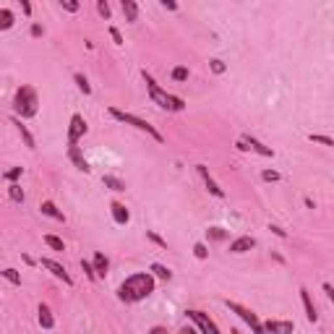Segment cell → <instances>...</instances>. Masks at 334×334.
Segmentation results:
<instances>
[{
	"label": "cell",
	"instance_id": "8",
	"mask_svg": "<svg viewBox=\"0 0 334 334\" xmlns=\"http://www.w3.org/2000/svg\"><path fill=\"white\" fill-rule=\"evenodd\" d=\"M84 133H86V120H84V115L76 113L71 118V125H68V144H79Z\"/></svg>",
	"mask_w": 334,
	"mask_h": 334
},
{
	"label": "cell",
	"instance_id": "12",
	"mask_svg": "<svg viewBox=\"0 0 334 334\" xmlns=\"http://www.w3.org/2000/svg\"><path fill=\"white\" fill-rule=\"evenodd\" d=\"M253 246H256V240H253V238L240 235V238H235V240L230 243V253H246V251H251Z\"/></svg>",
	"mask_w": 334,
	"mask_h": 334
},
{
	"label": "cell",
	"instance_id": "41",
	"mask_svg": "<svg viewBox=\"0 0 334 334\" xmlns=\"http://www.w3.org/2000/svg\"><path fill=\"white\" fill-rule=\"evenodd\" d=\"M160 3H162L167 11H177V0H160Z\"/></svg>",
	"mask_w": 334,
	"mask_h": 334
},
{
	"label": "cell",
	"instance_id": "23",
	"mask_svg": "<svg viewBox=\"0 0 334 334\" xmlns=\"http://www.w3.org/2000/svg\"><path fill=\"white\" fill-rule=\"evenodd\" d=\"M149 272H154V277H160V279H170L172 277V272L167 269V266H162V264H151Z\"/></svg>",
	"mask_w": 334,
	"mask_h": 334
},
{
	"label": "cell",
	"instance_id": "26",
	"mask_svg": "<svg viewBox=\"0 0 334 334\" xmlns=\"http://www.w3.org/2000/svg\"><path fill=\"white\" fill-rule=\"evenodd\" d=\"M97 13H99L105 21L113 18V11H110V3H107V0H97Z\"/></svg>",
	"mask_w": 334,
	"mask_h": 334
},
{
	"label": "cell",
	"instance_id": "43",
	"mask_svg": "<svg viewBox=\"0 0 334 334\" xmlns=\"http://www.w3.org/2000/svg\"><path fill=\"white\" fill-rule=\"evenodd\" d=\"M269 230H272V233H274V235H277V238H287V233H285V230H282V227H277V225H272V227H269Z\"/></svg>",
	"mask_w": 334,
	"mask_h": 334
},
{
	"label": "cell",
	"instance_id": "44",
	"mask_svg": "<svg viewBox=\"0 0 334 334\" xmlns=\"http://www.w3.org/2000/svg\"><path fill=\"white\" fill-rule=\"evenodd\" d=\"M32 37H42V27H39V24L32 27Z\"/></svg>",
	"mask_w": 334,
	"mask_h": 334
},
{
	"label": "cell",
	"instance_id": "2",
	"mask_svg": "<svg viewBox=\"0 0 334 334\" xmlns=\"http://www.w3.org/2000/svg\"><path fill=\"white\" fill-rule=\"evenodd\" d=\"M141 76H144V81H146V92H149L151 102H157L162 110H170V113H181V110H186V102H183L181 97L167 94L165 89H160V84L154 81V79H151L146 71H141Z\"/></svg>",
	"mask_w": 334,
	"mask_h": 334
},
{
	"label": "cell",
	"instance_id": "40",
	"mask_svg": "<svg viewBox=\"0 0 334 334\" xmlns=\"http://www.w3.org/2000/svg\"><path fill=\"white\" fill-rule=\"evenodd\" d=\"M21 3V11H24V16H32V3L29 0H18Z\"/></svg>",
	"mask_w": 334,
	"mask_h": 334
},
{
	"label": "cell",
	"instance_id": "20",
	"mask_svg": "<svg viewBox=\"0 0 334 334\" xmlns=\"http://www.w3.org/2000/svg\"><path fill=\"white\" fill-rule=\"evenodd\" d=\"M13 125H16V128H18V133H21V139H24V144H27V146H29V149H34V146H37V144H34V136H32V133H29V128H27V125H24V123H21V120H18V118H13Z\"/></svg>",
	"mask_w": 334,
	"mask_h": 334
},
{
	"label": "cell",
	"instance_id": "29",
	"mask_svg": "<svg viewBox=\"0 0 334 334\" xmlns=\"http://www.w3.org/2000/svg\"><path fill=\"white\" fill-rule=\"evenodd\" d=\"M0 274H3L11 285H21V274L16 272V269H11V266H8V269H3V272H0Z\"/></svg>",
	"mask_w": 334,
	"mask_h": 334
},
{
	"label": "cell",
	"instance_id": "30",
	"mask_svg": "<svg viewBox=\"0 0 334 334\" xmlns=\"http://www.w3.org/2000/svg\"><path fill=\"white\" fill-rule=\"evenodd\" d=\"M193 256L196 259H209V248H207V243H196V246H193Z\"/></svg>",
	"mask_w": 334,
	"mask_h": 334
},
{
	"label": "cell",
	"instance_id": "36",
	"mask_svg": "<svg viewBox=\"0 0 334 334\" xmlns=\"http://www.w3.org/2000/svg\"><path fill=\"white\" fill-rule=\"evenodd\" d=\"M207 235H209L212 240H225V238H227V233L222 230V227H212V230H207Z\"/></svg>",
	"mask_w": 334,
	"mask_h": 334
},
{
	"label": "cell",
	"instance_id": "4",
	"mask_svg": "<svg viewBox=\"0 0 334 334\" xmlns=\"http://www.w3.org/2000/svg\"><path fill=\"white\" fill-rule=\"evenodd\" d=\"M110 115H113L115 120H120V123H125V125H133V128H139V131H144V133H149V136L154 139V141H165V136L154 128V125H149L146 120H141V118H136V115H131V113H123V110H118V107H110Z\"/></svg>",
	"mask_w": 334,
	"mask_h": 334
},
{
	"label": "cell",
	"instance_id": "37",
	"mask_svg": "<svg viewBox=\"0 0 334 334\" xmlns=\"http://www.w3.org/2000/svg\"><path fill=\"white\" fill-rule=\"evenodd\" d=\"M21 172H24V167H13V170H8V172H6V181H8V183H16L18 177H21Z\"/></svg>",
	"mask_w": 334,
	"mask_h": 334
},
{
	"label": "cell",
	"instance_id": "15",
	"mask_svg": "<svg viewBox=\"0 0 334 334\" xmlns=\"http://www.w3.org/2000/svg\"><path fill=\"white\" fill-rule=\"evenodd\" d=\"M295 326L293 321H266L264 324V331H272V334H290Z\"/></svg>",
	"mask_w": 334,
	"mask_h": 334
},
{
	"label": "cell",
	"instance_id": "18",
	"mask_svg": "<svg viewBox=\"0 0 334 334\" xmlns=\"http://www.w3.org/2000/svg\"><path fill=\"white\" fill-rule=\"evenodd\" d=\"M94 272H97V277L99 279H105L107 277V269H110V261H107V256L105 253H94Z\"/></svg>",
	"mask_w": 334,
	"mask_h": 334
},
{
	"label": "cell",
	"instance_id": "24",
	"mask_svg": "<svg viewBox=\"0 0 334 334\" xmlns=\"http://www.w3.org/2000/svg\"><path fill=\"white\" fill-rule=\"evenodd\" d=\"M44 243H47L53 251H65V243H63L58 235H44Z\"/></svg>",
	"mask_w": 334,
	"mask_h": 334
},
{
	"label": "cell",
	"instance_id": "39",
	"mask_svg": "<svg viewBox=\"0 0 334 334\" xmlns=\"http://www.w3.org/2000/svg\"><path fill=\"white\" fill-rule=\"evenodd\" d=\"M110 37H113L115 39V44H123V34L115 29V27H110Z\"/></svg>",
	"mask_w": 334,
	"mask_h": 334
},
{
	"label": "cell",
	"instance_id": "22",
	"mask_svg": "<svg viewBox=\"0 0 334 334\" xmlns=\"http://www.w3.org/2000/svg\"><path fill=\"white\" fill-rule=\"evenodd\" d=\"M8 196H11V201H16V204H24V198H27L18 183H11V186H8Z\"/></svg>",
	"mask_w": 334,
	"mask_h": 334
},
{
	"label": "cell",
	"instance_id": "21",
	"mask_svg": "<svg viewBox=\"0 0 334 334\" xmlns=\"http://www.w3.org/2000/svg\"><path fill=\"white\" fill-rule=\"evenodd\" d=\"M102 183L110 191H125V183L120 181V177H115V175H102Z\"/></svg>",
	"mask_w": 334,
	"mask_h": 334
},
{
	"label": "cell",
	"instance_id": "33",
	"mask_svg": "<svg viewBox=\"0 0 334 334\" xmlns=\"http://www.w3.org/2000/svg\"><path fill=\"white\" fill-rule=\"evenodd\" d=\"M279 177H282V175H279L277 170H264V172H261V181H266V183H277Z\"/></svg>",
	"mask_w": 334,
	"mask_h": 334
},
{
	"label": "cell",
	"instance_id": "1",
	"mask_svg": "<svg viewBox=\"0 0 334 334\" xmlns=\"http://www.w3.org/2000/svg\"><path fill=\"white\" fill-rule=\"evenodd\" d=\"M154 293V277L149 272H139V274H131L120 287H118V298L123 303H139L144 298H149Z\"/></svg>",
	"mask_w": 334,
	"mask_h": 334
},
{
	"label": "cell",
	"instance_id": "3",
	"mask_svg": "<svg viewBox=\"0 0 334 334\" xmlns=\"http://www.w3.org/2000/svg\"><path fill=\"white\" fill-rule=\"evenodd\" d=\"M39 99H37V92L32 86H18L16 89V97H13V113L21 115V118H34L37 115V107Z\"/></svg>",
	"mask_w": 334,
	"mask_h": 334
},
{
	"label": "cell",
	"instance_id": "5",
	"mask_svg": "<svg viewBox=\"0 0 334 334\" xmlns=\"http://www.w3.org/2000/svg\"><path fill=\"white\" fill-rule=\"evenodd\" d=\"M225 305L233 311V314H238V316H240L243 321H246V324H248V326H251L256 334H261V331H264V324L256 319V314H253V311H248L246 305H240V303H235V300H225Z\"/></svg>",
	"mask_w": 334,
	"mask_h": 334
},
{
	"label": "cell",
	"instance_id": "9",
	"mask_svg": "<svg viewBox=\"0 0 334 334\" xmlns=\"http://www.w3.org/2000/svg\"><path fill=\"white\" fill-rule=\"evenodd\" d=\"M196 170H198V175H201V181H204V186L209 188V193L212 196H217V198H225V191H222L219 186H217V181L209 175V170H207V165H196Z\"/></svg>",
	"mask_w": 334,
	"mask_h": 334
},
{
	"label": "cell",
	"instance_id": "34",
	"mask_svg": "<svg viewBox=\"0 0 334 334\" xmlns=\"http://www.w3.org/2000/svg\"><path fill=\"white\" fill-rule=\"evenodd\" d=\"M60 6L68 11V13H79V8H81V3L79 0H60Z\"/></svg>",
	"mask_w": 334,
	"mask_h": 334
},
{
	"label": "cell",
	"instance_id": "19",
	"mask_svg": "<svg viewBox=\"0 0 334 334\" xmlns=\"http://www.w3.org/2000/svg\"><path fill=\"white\" fill-rule=\"evenodd\" d=\"M39 209H42V214H44V217H53V219H58V222H65V214H63V212H60L53 201H42V207H39Z\"/></svg>",
	"mask_w": 334,
	"mask_h": 334
},
{
	"label": "cell",
	"instance_id": "35",
	"mask_svg": "<svg viewBox=\"0 0 334 334\" xmlns=\"http://www.w3.org/2000/svg\"><path fill=\"white\" fill-rule=\"evenodd\" d=\"M209 68H212L214 73H225V71H227V65L222 63L219 58H214V60H209Z\"/></svg>",
	"mask_w": 334,
	"mask_h": 334
},
{
	"label": "cell",
	"instance_id": "10",
	"mask_svg": "<svg viewBox=\"0 0 334 334\" xmlns=\"http://www.w3.org/2000/svg\"><path fill=\"white\" fill-rule=\"evenodd\" d=\"M110 214H113L115 225H128V222H131V212H128L125 204H120V201H113V204H110Z\"/></svg>",
	"mask_w": 334,
	"mask_h": 334
},
{
	"label": "cell",
	"instance_id": "28",
	"mask_svg": "<svg viewBox=\"0 0 334 334\" xmlns=\"http://www.w3.org/2000/svg\"><path fill=\"white\" fill-rule=\"evenodd\" d=\"M81 269H84V274H86L89 279H92V282H94V279H99V277H97V272H94V264H92V261H84V259H81Z\"/></svg>",
	"mask_w": 334,
	"mask_h": 334
},
{
	"label": "cell",
	"instance_id": "27",
	"mask_svg": "<svg viewBox=\"0 0 334 334\" xmlns=\"http://www.w3.org/2000/svg\"><path fill=\"white\" fill-rule=\"evenodd\" d=\"M314 144H324V146H334V139H329V136H324V133H311L308 136Z\"/></svg>",
	"mask_w": 334,
	"mask_h": 334
},
{
	"label": "cell",
	"instance_id": "25",
	"mask_svg": "<svg viewBox=\"0 0 334 334\" xmlns=\"http://www.w3.org/2000/svg\"><path fill=\"white\" fill-rule=\"evenodd\" d=\"M11 27H13V13L8 8H3L0 11V29H11Z\"/></svg>",
	"mask_w": 334,
	"mask_h": 334
},
{
	"label": "cell",
	"instance_id": "42",
	"mask_svg": "<svg viewBox=\"0 0 334 334\" xmlns=\"http://www.w3.org/2000/svg\"><path fill=\"white\" fill-rule=\"evenodd\" d=\"M324 293H326V298H329V300L334 303V287H331L329 282H324Z\"/></svg>",
	"mask_w": 334,
	"mask_h": 334
},
{
	"label": "cell",
	"instance_id": "6",
	"mask_svg": "<svg viewBox=\"0 0 334 334\" xmlns=\"http://www.w3.org/2000/svg\"><path fill=\"white\" fill-rule=\"evenodd\" d=\"M186 314H188V319L198 326V331H204V334H217L219 331V326L207 316V314H201V311H196V308H191V311H186Z\"/></svg>",
	"mask_w": 334,
	"mask_h": 334
},
{
	"label": "cell",
	"instance_id": "11",
	"mask_svg": "<svg viewBox=\"0 0 334 334\" xmlns=\"http://www.w3.org/2000/svg\"><path fill=\"white\" fill-rule=\"evenodd\" d=\"M68 160L81 170V172H89L92 167H89V162L84 160V154H81V149H79V144H68Z\"/></svg>",
	"mask_w": 334,
	"mask_h": 334
},
{
	"label": "cell",
	"instance_id": "14",
	"mask_svg": "<svg viewBox=\"0 0 334 334\" xmlns=\"http://www.w3.org/2000/svg\"><path fill=\"white\" fill-rule=\"evenodd\" d=\"M300 300H303V308H305V319L314 324L316 319H319V314H316V308H314V300H311V293L305 290V287H300Z\"/></svg>",
	"mask_w": 334,
	"mask_h": 334
},
{
	"label": "cell",
	"instance_id": "13",
	"mask_svg": "<svg viewBox=\"0 0 334 334\" xmlns=\"http://www.w3.org/2000/svg\"><path fill=\"white\" fill-rule=\"evenodd\" d=\"M37 321H39V326H42V329H53V326H55V319H53L50 305L39 303V308H37Z\"/></svg>",
	"mask_w": 334,
	"mask_h": 334
},
{
	"label": "cell",
	"instance_id": "31",
	"mask_svg": "<svg viewBox=\"0 0 334 334\" xmlns=\"http://www.w3.org/2000/svg\"><path fill=\"white\" fill-rule=\"evenodd\" d=\"M172 81H188V68H186V65L172 68Z\"/></svg>",
	"mask_w": 334,
	"mask_h": 334
},
{
	"label": "cell",
	"instance_id": "17",
	"mask_svg": "<svg viewBox=\"0 0 334 334\" xmlns=\"http://www.w3.org/2000/svg\"><path fill=\"white\" fill-rule=\"evenodd\" d=\"M120 6H123L125 21H128V24H133V21L139 18V6H136V0H120Z\"/></svg>",
	"mask_w": 334,
	"mask_h": 334
},
{
	"label": "cell",
	"instance_id": "16",
	"mask_svg": "<svg viewBox=\"0 0 334 334\" xmlns=\"http://www.w3.org/2000/svg\"><path fill=\"white\" fill-rule=\"evenodd\" d=\"M243 139H246V141H248V146H251L253 151H259L261 157H274V149H272V146H264V144L259 141V139L248 136V133H246V136H243Z\"/></svg>",
	"mask_w": 334,
	"mask_h": 334
},
{
	"label": "cell",
	"instance_id": "7",
	"mask_svg": "<svg viewBox=\"0 0 334 334\" xmlns=\"http://www.w3.org/2000/svg\"><path fill=\"white\" fill-rule=\"evenodd\" d=\"M39 264H42V269H47V272H53L58 279H63L65 285H73V279H71V274L65 272V266L63 264H58V261H53V259H39Z\"/></svg>",
	"mask_w": 334,
	"mask_h": 334
},
{
	"label": "cell",
	"instance_id": "32",
	"mask_svg": "<svg viewBox=\"0 0 334 334\" xmlns=\"http://www.w3.org/2000/svg\"><path fill=\"white\" fill-rule=\"evenodd\" d=\"M73 81L79 84V89H81L84 94H92V86H89V81H86V79H84L81 73H73Z\"/></svg>",
	"mask_w": 334,
	"mask_h": 334
},
{
	"label": "cell",
	"instance_id": "38",
	"mask_svg": "<svg viewBox=\"0 0 334 334\" xmlns=\"http://www.w3.org/2000/svg\"><path fill=\"white\" fill-rule=\"evenodd\" d=\"M146 235H149V240H154V243H157V246L160 248H167V240H162L157 233H154V230H146Z\"/></svg>",
	"mask_w": 334,
	"mask_h": 334
}]
</instances>
